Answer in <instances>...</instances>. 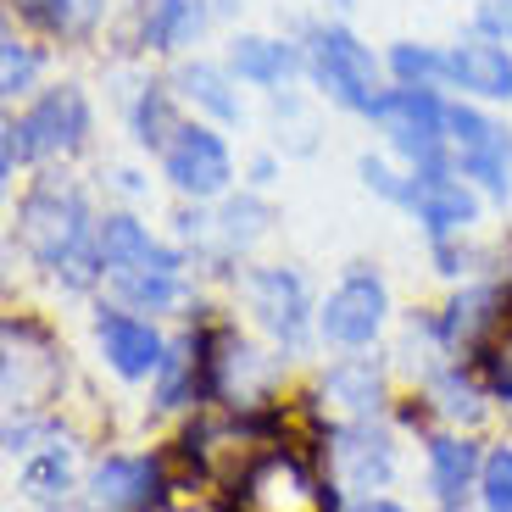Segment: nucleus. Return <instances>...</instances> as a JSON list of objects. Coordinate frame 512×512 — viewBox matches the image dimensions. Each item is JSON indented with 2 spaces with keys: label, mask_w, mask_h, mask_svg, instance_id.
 <instances>
[{
  "label": "nucleus",
  "mask_w": 512,
  "mask_h": 512,
  "mask_svg": "<svg viewBox=\"0 0 512 512\" xmlns=\"http://www.w3.org/2000/svg\"><path fill=\"white\" fill-rule=\"evenodd\" d=\"M23 240L39 262H51V268H67V279L84 284L90 279V262H101V251H84V201L78 190L67 184H45V190L28 195L23 206Z\"/></svg>",
  "instance_id": "obj_1"
},
{
  "label": "nucleus",
  "mask_w": 512,
  "mask_h": 512,
  "mask_svg": "<svg viewBox=\"0 0 512 512\" xmlns=\"http://www.w3.org/2000/svg\"><path fill=\"white\" fill-rule=\"evenodd\" d=\"M84 128H90V106H84V95L78 90H51L39 95L34 112L17 117V123H6V173H12L17 162H28V156H45V151H67V145L84 140Z\"/></svg>",
  "instance_id": "obj_2"
},
{
  "label": "nucleus",
  "mask_w": 512,
  "mask_h": 512,
  "mask_svg": "<svg viewBox=\"0 0 512 512\" xmlns=\"http://www.w3.org/2000/svg\"><path fill=\"white\" fill-rule=\"evenodd\" d=\"M312 73H318L323 90H329L340 106H351V112H373L379 95H384L373 51L362 45V39H351L346 28H323V34L312 39Z\"/></svg>",
  "instance_id": "obj_3"
},
{
  "label": "nucleus",
  "mask_w": 512,
  "mask_h": 512,
  "mask_svg": "<svg viewBox=\"0 0 512 512\" xmlns=\"http://www.w3.org/2000/svg\"><path fill=\"white\" fill-rule=\"evenodd\" d=\"M368 117L384 128V140L396 145V151L418 156V162H429V156L440 151V140H446V106L429 90H418V84L379 95V106H373Z\"/></svg>",
  "instance_id": "obj_4"
},
{
  "label": "nucleus",
  "mask_w": 512,
  "mask_h": 512,
  "mask_svg": "<svg viewBox=\"0 0 512 512\" xmlns=\"http://www.w3.org/2000/svg\"><path fill=\"white\" fill-rule=\"evenodd\" d=\"M446 134L457 140L462 173H474L490 195H507V184H512V134L507 128L468 112V106H446Z\"/></svg>",
  "instance_id": "obj_5"
},
{
  "label": "nucleus",
  "mask_w": 512,
  "mask_h": 512,
  "mask_svg": "<svg viewBox=\"0 0 512 512\" xmlns=\"http://www.w3.org/2000/svg\"><path fill=\"white\" fill-rule=\"evenodd\" d=\"M318 323H323V340H334V346H368L384 323V284L373 279V273H351V279L323 301Z\"/></svg>",
  "instance_id": "obj_6"
},
{
  "label": "nucleus",
  "mask_w": 512,
  "mask_h": 512,
  "mask_svg": "<svg viewBox=\"0 0 512 512\" xmlns=\"http://www.w3.org/2000/svg\"><path fill=\"white\" fill-rule=\"evenodd\" d=\"M167 179L184 195H218L234 179V162L212 128H179V140L167 145Z\"/></svg>",
  "instance_id": "obj_7"
},
{
  "label": "nucleus",
  "mask_w": 512,
  "mask_h": 512,
  "mask_svg": "<svg viewBox=\"0 0 512 512\" xmlns=\"http://www.w3.org/2000/svg\"><path fill=\"white\" fill-rule=\"evenodd\" d=\"M245 512H323V507H318L307 468L273 451V457H262L245 474Z\"/></svg>",
  "instance_id": "obj_8"
},
{
  "label": "nucleus",
  "mask_w": 512,
  "mask_h": 512,
  "mask_svg": "<svg viewBox=\"0 0 512 512\" xmlns=\"http://www.w3.org/2000/svg\"><path fill=\"white\" fill-rule=\"evenodd\" d=\"M401 201H407L435 234L468 229V223H474V212H479L474 195H468V184H457L451 173H440V167H423L412 184H401Z\"/></svg>",
  "instance_id": "obj_9"
},
{
  "label": "nucleus",
  "mask_w": 512,
  "mask_h": 512,
  "mask_svg": "<svg viewBox=\"0 0 512 512\" xmlns=\"http://www.w3.org/2000/svg\"><path fill=\"white\" fill-rule=\"evenodd\" d=\"M95 251H101V268H106V273H140V268L179 273V256L167 251V245H156L134 218H106Z\"/></svg>",
  "instance_id": "obj_10"
},
{
  "label": "nucleus",
  "mask_w": 512,
  "mask_h": 512,
  "mask_svg": "<svg viewBox=\"0 0 512 512\" xmlns=\"http://www.w3.org/2000/svg\"><path fill=\"white\" fill-rule=\"evenodd\" d=\"M156 496V462L145 457H106L90 479V501L101 512H140Z\"/></svg>",
  "instance_id": "obj_11"
},
{
  "label": "nucleus",
  "mask_w": 512,
  "mask_h": 512,
  "mask_svg": "<svg viewBox=\"0 0 512 512\" xmlns=\"http://www.w3.org/2000/svg\"><path fill=\"white\" fill-rule=\"evenodd\" d=\"M95 334H101L106 362H112L123 379H140V373L162 368V340L151 334V323H134V318H123V312H106V318L95 323Z\"/></svg>",
  "instance_id": "obj_12"
},
{
  "label": "nucleus",
  "mask_w": 512,
  "mask_h": 512,
  "mask_svg": "<svg viewBox=\"0 0 512 512\" xmlns=\"http://www.w3.org/2000/svg\"><path fill=\"white\" fill-rule=\"evenodd\" d=\"M446 78H457L462 90L490 95V101H512V56L490 39H468L446 56Z\"/></svg>",
  "instance_id": "obj_13"
},
{
  "label": "nucleus",
  "mask_w": 512,
  "mask_h": 512,
  "mask_svg": "<svg viewBox=\"0 0 512 512\" xmlns=\"http://www.w3.org/2000/svg\"><path fill=\"white\" fill-rule=\"evenodd\" d=\"M251 301L268 318V329H279L284 340L301 334V312H307V290L295 273H251Z\"/></svg>",
  "instance_id": "obj_14"
},
{
  "label": "nucleus",
  "mask_w": 512,
  "mask_h": 512,
  "mask_svg": "<svg viewBox=\"0 0 512 512\" xmlns=\"http://www.w3.org/2000/svg\"><path fill=\"white\" fill-rule=\"evenodd\" d=\"M474 468H479L474 440L440 435L435 446H429V474H435V490H440V501H446V507H457V501H462V490H468Z\"/></svg>",
  "instance_id": "obj_15"
},
{
  "label": "nucleus",
  "mask_w": 512,
  "mask_h": 512,
  "mask_svg": "<svg viewBox=\"0 0 512 512\" xmlns=\"http://www.w3.org/2000/svg\"><path fill=\"white\" fill-rule=\"evenodd\" d=\"M201 34V0H156L145 17V45L151 51H179Z\"/></svg>",
  "instance_id": "obj_16"
},
{
  "label": "nucleus",
  "mask_w": 512,
  "mask_h": 512,
  "mask_svg": "<svg viewBox=\"0 0 512 512\" xmlns=\"http://www.w3.org/2000/svg\"><path fill=\"white\" fill-rule=\"evenodd\" d=\"M340 462H346L351 485H384L390 479V446L368 429H351L346 446H340Z\"/></svg>",
  "instance_id": "obj_17"
},
{
  "label": "nucleus",
  "mask_w": 512,
  "mask_h": 512,
  "mask_svg": "<svg viewBox=\"0 0 512 512\" xmlns=\"http://www.w3.org/2000/svg\"><path fill=\"white\" fill-rule=\"evenodd\" d=\"M295 67V56L273 39H240L234 45V73L240 78H256V84H279L284 73Z\"/></svg>",
  "instance_id": "obj_18"
},
{
  "label": "nucleus",
  "mask_w": 512,
  "mask_h": 512,
  "mask_svg": "<svg viewBox=\"0 0 512 512\" xmlns=\"http://www.w3.org/2000/svg\"><path fill=\"white\" fill-rule=\"evenodd\" d=\"M112 284L134 301V307H173V301H179V273L140 268V273H112Z\"/></svg>",
  "instance_id": "obj_19"
},
{
  "label": "nucleus",
  "mask_w": 512,
  "mask_h": 512,
  "mask_svg": "<svg viewBox=\"0 0 512 512\" xmlns=\"http://www.w3.org/2000/svg\"><path fill=\"white\" fill-rule=\"evenodd\" d=\"M179 84H184V95H190V101H201V106H206V112L240 117V101H234V95L223 90V73H218V67H184Z\"/></svg>",
  "instance_id": "obj_20"
},
{
  "label": "nucleus",
  "mask_w": 512,
  "mask_h": 512,
  "mask_svg": "<svg viewBox=\"0 0 512 512\" xmlns=\"http://www.w3.org/2000/svg\"><path fill=\"white\" fill-rule=\"evenodd\" d=\"M479 490H485V507H490V512H512V451H507V446L485 457Z\"/></svg>",
  "instance_id": "obj_21"
},
{
  "label": "nucleus",
  "mask_w": 512,
  "mask_h": 512,
  "mask_svg": "<svg viewBox=\"0 0 512 512\" xmlns=\"http://www.w3.org/2000/svg\"><path fill=\"white\" fill-rule=\"evenodd\" d=\"M67 474H73V468H67L62 451H45V457H34L23 468V485L34 490V496H56V490H67Z\"/></svg>",
  "instance_id": "obj_22"
},
{
  "label": "nucleus",
  "mask_w": 512,
  "mask_h": 512,
  "mask_svg": "<svg viewBox=\"0 0 512 512\" xmlns=\"http://www.w3.org/2000/svg\"><path fill=\"white\" fill-rule=\"evenodd\" d=\"M396 73L407 78V84H429V78H440L446 73V56H435V51H423V45H396Z\"/></svg>",
  "instance_id": "obj_23"
},
{
  "label": "nucleus",
  "mask_w": 512,
  "mask_h": 512,
  "mask_svg": "<svg viewBox=\"0 0 512 512\" xmlns=\"http://www.w3.org/2000/svg\"><path fill=\"white\" fill-rule=\"evenodd\" d=\"M190 340H184V346H173V351H167V357H162V407H173V401H179L184 396V379H190Z\"/></svg>",
  "instance_id": "obj_24"
},
{
  "label": "nucleus",
  "mask_w": 512,
  "mask_h": 512,
  "mask_svg": "<svg viewBox=\"0 0 512 512\" xmlns=\"http://www.w3.org/2000/svg\"><path fill=\"white\" fill-rule=\"evenodd\" d=\"M28 78H34V56H28L17 39H6V62H0V84H6V95L28 90Z\"/></svg>",
  "instance_id": "obj_25"
},
{
  "label": "nucleus",
  "mask_w": 512,
  "mask_h": 512,
  "mask_svg": "<svg viewBox=\"0 0 512 512\" xmlns=\"http://www.w3.org/2000/svg\"><path fill=\"white\" fill-rule=\"evenodd\" d=\"M435 396H440V407H446L451 418H479V412H485L474 390H468V384H457V379H440V384H435Z\"/></svg>",
  "instance_id": "obj_26"
},
{
  "label": "nucleus",
  "mask_w": 512,
  "mask_h": 512,
  "mask_svg": "<svg viewBox=\"0 0 512 512\" xmlns=\"http://www.w3.org/2000/svg\"><path fill=\"white\" fill-rule=\"evenodd\" d=\"M490 384H496L501 401H512V334L496 346V357H490Z\"/></svg>",
  "instance_id": "obj_27"
},
{
  "label": "nucleus",
  "mask_w": 512,
  "mask_h": 512,
  "mask_svg": "<svg viewBox=\"0 0 512 512\" xmlns=\"http://www.w3.org/2000/svg\"><path fill=\"white\" fill-rule=\"evenodd\" d=\"M23 6H28V12H45V17H51V23H56V17H62V6H67V0H23Z\"/></svg>",
  "instance_id": "obj_28"
},
{
  "label": "nucleus",
  "mask_w": 512,
  "mask_h": 512,
  "mask_svg": "<svg viewBox=\"0 0 512 512\" xmlns=\"http://www.w3.org/2000/svg\"><path fill=\"white\" fill-rule=\"evenodd\" d=\"M485 23H496V28H507V34H512V0H507V6H490Z\"/></svg>",
  "instance_id": "obj_29"
},
{
  "label": "nucleus",
  "mask_w": 512,
  "mask_h": 512,
  "mask_svg": "<svg viewBox=\"0 0 512 512\" xmlns=\"http://www.w3.org/2000/svg\"><path fill=\"white\" fill-rule=\"evenodd\" d=\"M362 512H401V507H396V501H368Z\"/></svg>",
  "instance_id": "obj_30"
}]
</instances>
